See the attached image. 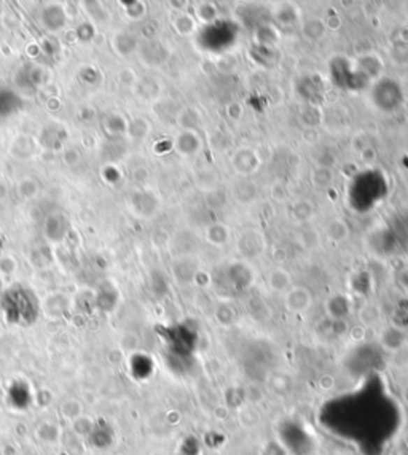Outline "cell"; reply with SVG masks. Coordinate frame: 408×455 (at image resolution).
<instances>
[{"label":"cell","mask_w":408,"mask_h":455,"mask_svg":"<svg viewBox=\"0 0 408 455\" xmlns=\"http://www.w3.org/2000/svg\"><path fill=\"white\" fill-rule=\"evenodd\" d=\"M360 318H362V322L367 323V325H370V323L377 322V318H378L377 307H373V306L364 307V309H362V312H360Z\"/></svg>","instance_id":"obj_4"},{"label":"cell","mask_w":408,"mask_h":455,"mask_svg":"<svg viewBox=\"0 0 408 455\" xmlns=\"http://www.w3.org/2000/svg\"><path fill=\"white\" fill-rule=\"evenodd\" d=\"M268 283L275 292H289L291 290V276L282 269H275L268 277Z\"/></svg>","instance_id":"obj_2"},{"label":"cell","mask_w":408,"mask_h":455,"mask_svg":"<svg viewBox=\"0 0 408 455\" xmlns=\"http://www.w3.org/2000/svg\"><path fill=\"white\" fill-rule=\"evenodd\" d=\"M394 365L398 368H407L408 366V347L404 344L395 352H393Z\"/></svg>","instance_id":"obj_3"},{"label":"cell","mask_w":408,"mask_h":455,"mask_svg":"<svg viewBox=\"0 0 408 455\" xmlns=\"http://www.w3.org/2000/svg\"><path fill=\"white\" fill-rule=\"evenodd\" d=\"M404 398H405V401H407V405H408V385L404 389Z\"/></svg>","instance_id":"obj_6"},{"label":"cell","mask_w":408,"mask_h":455,"mask_svg":"<svg viewBox=\"0 0 408 455\" xmlns=\"http://www.w3.org/2000/svg\"><path fill=\"white\" fill-rule=\"evenodd\" d=\"M335 378L330 376V374H326V376H322L319 380V387L324 391H330L333 387H335Z\"/></svg>","instance_id":"obj_5"},{"label":"cell","mask_w":408,"mask_h":455,"mask_svg":"<svg viewBox=\"0 0 408 455\" xmlns=\"http://www.w3.org/2000/svg\"><path fill=\"white\" fill-rule=\"evenodd\" d=\"M311 293L303 287H293L286 293V307L291 312L296 314H302V312L308 311L311 306Z\"/></svg>","instance_id":"obj_1"}]
</instances>
